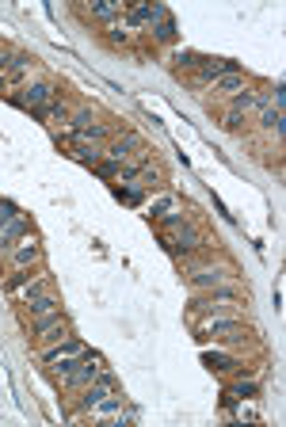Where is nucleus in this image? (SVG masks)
I'll use <instances>...</instances> for the list:
<instances>
[{
    "label": "nucleus",
    "instance_id": "nucleus-1",
    "mask_svg": "<svg viewBox=\"0 0 286 427\" xmlns=\"http://www.w3.org/2000/svg\"><path fill=\"white\" fill-rule=\"evenodd\" d=\"M80 393H84V397H80V408H84V412L111 416V412L123 408V401H118V381H115V374H107V370H100V378L88 381Z\"/></svg>",
    "mask_w": 286,
    "mask_h": 427
},
{
    "label": "nucleus",
    "instance_id": "nucleus-2",
    "mask_svg": "<svg viewBox=\"0 0 286 427\" xmlns=\"http://www.w3.org/2000/svg\"><path fill=\"white\" fill-rule=\"evenodd\" d=\"M69 336H73V324L65 320V313H54V317H46V320L35 324V340H39V347H54V343L69 340Z\"/></svg>",
    "mask_w": 286,
    "mask_h": 427
},
{
    "label": "nucleus",
    "instance_id": "nucleus-3",
    "mask_svg": "<svg viewBox=\"0 0 286 427\" xmlns=\"http://www.w3.org/2000/svg\"><path fill=\"white\" fill-rule=\"evenodd\" d=\"M54 96H57V88L50 80H31V84H24V88H19V96H12V103L27 107V111H39V107H46Z\"/></svg>",
    "mask_w": 286,
    "mask_h": 427
},
{
    "label": "nucleus",
    "instance_id": "nucleus-4",
    "mask_svg": "<svg viewBox=\"0 0 286 427\" xmlns=\"http://www.w3.org/2000/svg\"><path fill=\"white\" fill-rule=\"evenodd\" d=\"M8 256H12V267H16V271H27V267H31L35 259L42 256V248H39V236H35V233H24V236H19V241H16V248L8 252Z\"/></svg>",
    "mask_w": 286,
    "mask_h": 427
},
{
    "label": "nucleus",
    "instance_id": "nucleus-5",
    "mask_svg": "<svg viewBox=\"0 0 286 427\" xmlns=\"http://www.w3.org/2000/svg\"><path fill=\"white\" fill-rule=\"evenodd\" d=\"M187 267H191V286L195 290H217L225 279H229L225 267H206V263H195V259Z\"/></svg>",
    "mask_w": 286,
    "mask_h": 427
},
{
    "label": "nucleus",
    "instance_id": "nucleus-6",
    "mask_svg": "<svg viewBox=\"0 0 286 427\" xmlns=\"http://www.w3.org/2000/svg\"><path fill=\"white\" fill-rule=\"evenodd\" d=\"M199 332L202 336H217V340H229L233 332H244L237 317H222V313H210L206 320H199Z\"/></svg>",
    "mask_w": 286,
    "mask_h": 427
},
{
    "label": "nucleus",
    "instance_id": "nucleus-7",
    "mask_svg": "<svg viewBox=\"0 0 286 427\" xmlns=\"http://www.w3.org/2000/svg\"><path fill=\"white\" fill-rule=\"evenodd\" d=\"M24 305H27V313H31L35 324H39V320H46V317H54V313H62V302H57L54 290H42V294L27 297Z\"/></svg>",
    "mask_w": 286,
    "mask_h": 427
},
{
    "label": "nucleus",
    "instance_id": "nucleus-8",
    "mask_svg": "<svg viewBox=\"0 0 286 427\" xmlns=\"http://www.w3.org/2000/svg\"><path fill=\"white\" fill-rule=\"evenodd\" d=\"M100 355H84V358H77V366H73V374H69V385L65 389H84L88 381H96L100 378Z\"/></svg>",
    "mask_w": 286,
    "mask_h": 427
},
{
    "label": "nucleus",
    "instance_id": "nucleus-9",
    "mask_svg": "<svg viewBox=\"0 0 286 427\" xmlns=\"http://www.w3.org/2000/svg\"><path fill=\"white\" fill-rule=\"evenodd\" d=\"M233 61H225V58H202L199 61V69H195V80L199 84H214L217 76H225V73H233Z\"/></svg>",
    "mask_w": 286,
    "mask_h": 427
},
{
    "label": "nucleus",
    "instance_id": "nucleus-10",
    "mask_svg": "<svg viewBox=\"0 0 286 427\" xmlns=\"http://www.w3.org/2000/svg\"><path fill=\"white\" fill-rule=\"evenodd\" d=\"M149 27H153V35L161 38V42H172V38H176V23H172L168 8H161V4H153V15H149Z\"/></svg>",
    "mask_w": 286,
    "mask_h": 427
},
{
    "label": "nucleus",
    "instance_id": "nucleus-11",
    "mask_svg": "<svg viewBox=\"0 0 286 427\" xmlns=\"http://www.w3.org/2000/svg\"><path fill=\"white\" fill-rule=\"evenodd\" d=\"M39 122H62V119H69V103L62 99V92H57L54 99H50L46 107H39V111H31Z\"/></svg>",
    "mask_w": 286,
    "mask_h": 427
},
{
    "label": "nucleus",
    "instance_id": "nucleus-12",
    "mask_svg": "<svg viewBox=\"0 0 286 427\" xmlns=\"http://www.w3.org/2000/svg\"><path fill=\"white\" fill-rule=\"evenodd\" d=\"M35 69V53H24V50H16L8 58V69H4V73H8V80H24L27 73H31Z\"/></svg>",
    "mask_w": 286,
    "mask_h": 427
},
{
    "label": "nucleus",
    "instance_id": "nucleus-13",
    "mask_svg": "<svg viewBox=\"0 0 286 427\" xmlns=\"http://www.w3.org/2000/svg\"><path fill=\"white\" fill-rule=\"evenodd\" d=\"M210 88L217 92V96H237V92H244V73L240 69H233V73H225V76H217Z\"/></svg>",
    "mask_w": 286,
    "mask_h": 427
},
{
    "label": "nucleus",
    "instance_id": "nucleus-14",
    "mask_svg": "<svg viewBox=\"0 0 286 427\" xmlns=\"http://www.w3.org/2000/svg\"><path fill=\"white\" fill-rule=\"evenodd\" d=\"M73 157L80 160V164L96 168L103 160V145H92V141H73Z\"/></svg>",
    "mask_w": 286,
    "mask_h": 427
},
{
    "label": "nucleus",
    "instance_id": "nucleus-15",
    "mask_svg": "<svg viewBox=\"0 0 286 427\" xmlns=\"http://www.w3.org/2000/svg\"><path fill=\"white\" fill-rule=\"evenodd\" d=\"M24 233H27V218L19 214V218L12 221V225H4V229H0V248H4V252H12V248H16V241H19Z\"/></svg>",
    "mask_w": 286,
    "mask_h": 427
},
{
    "label": "nucleus",
    "instance_id": "nucleus-16",
    "mask_svg": "<svg viewBox=\"0 0 286 427\" xmlns=\"http://www.w3.org/2000/svg\"><path fill=\"white\" fill-rule=\"evenodd\" d=\"M184 210V206H179V198L176 195H161V198H153V206H149V214H153V218H172V214H179Z\"/></svg>",
    "mask_w": 286,
    "mask_h": 427
},
{
    "label": "nucleus",
    "instance_id": "nucleus-17",
    "mask_svg": "<svg viewBox=\"0 0 286 427\" xmlns=\"http://www.w3.org/2000/svg\"><path fill=\"white\" fill-rule=\"evenodd\" d=\"M130 183H138V187L141 191H145V187H161V183H164V175H161V168H153V164H145V168H141V172L138 175H134V180Z\"/></svg>",
    "mask_w": 286,
    "mask_h": 427
},
{
    "label": "nucleus",
    "instance_id": "nucleus-18",
    "mask_svg": "<svg viewBox=\"0 0 286 427\" xmlns=\"http://www.w3.org/2000/svg\"><path fill=\"white\" fill-rule=\"evenodd\" d=\"M260 103V96H252V92H237V96H229V111H237V114H248L252 107Z\"/></svg>",
    "mask_w": 286,
    "mask_h": 427
},
{
    "label": "nucleus",
    "instance_id": "nucleus-19",
    "mask_svg": "<svg viewBox=\"0 0 286 427\" xmlns=\"http://www.w3.org/2000/svg\"><path fill=\"white\" fill-rule=\"evenodd\" d=\"M260 126H263V130H275V134L283 137V130H286V119H283V111H275V107H267V111L260 114Z\"/></svg>",
    "mask_w": 286,
    "mask_h": 427
},
{
    "label": "nucleus",
    "instance_id": "nucleus-20",
    "mask_svg": "<svg viewBox=\"0 0 286 427\" xmlns=\"http://www.w3.org/2000/svg\"><path fill=\"white\" fill-rule=\"evenodd\" d=\"M225 393H229V397H237V401H248V397H256V393H260V385H256V381H244V378H240V381H233V385L225 389Z\"/></svg>",
    "mask_w": 286,
    "mask_h": 427
},
{
    "label": "nucleus",
    "instance_id": "nucleus-21",
    "mask_svg": "<svg viewBox=\"0 0 286 427\" xmlns=\"http://www.w3.org/2000/svg\"><path fill=\"white\" fill-rule=\"evenodd\" d=\"M96 172L103 175V180H123V172H126V164H118V160H107L103 157L100 164H96Z\"/></svg>",
    "mask_w": 286,
    "mask_h": 427
},
{
    "label": "nucleus",
    "instance_id": "nucleus-22",
    "mask_svg": "<svg viewBox=\"0 0 286 427\" xmlns=\"http://www.w3.org/2000/svg\"><path fill=\"white\" fill-rule=\"evenodd\" d=\"M88 12H92L96 19H111V23H115L118 15H123V4H92Z\"/></svg>",
    "mask_w": 286,
    "mask_h": 427
},
{
    "label": "nucleus",
    "instance_id": "nucleus-23",
    "mask_svg": "<svg viewBox=\"0 0 286 427\" xmlns=\"http://www.w3.org/2000/svg\"><path fill=\"white\" fill-rule=\"evenodd\" d=\"M16 218H19V206L12 202V198H0V229H4V225H12Z\"/></svg>",
    "mask_w": 286,
    "mask_h": 427
},
{
    "label": "nucleus",
    "instance_id": "nucleus-24",
    "mask_svg": "<svg viewBox=\"0 0 286 427\" xmlns=\"http://www.w3.org/2000/svg\"><path fill=\"white\" fill-rule=\"evenodd\" d=\"M141 195H145V191H141L138 183H130V187H115V198H123V202H130V206H138Z\"/></svg>",
    "mask_w": 286,
    "mask_h": 427
},
{
    "label": "nucleus",
    "instance_id": "nucleus-25",
    "mask_svg": "<svg viewBox=\"0 0 286 427\" xmlns=\"http://www.w3.org/2000/svg\"><path fill=\"white\" fill-rule=\"evenodd\" d=\"M31 279H35V274H31V267H27V271H16V274L8 279V290H12V294H19V290H24Z\"/></svg>",
    "mask_w": 286,
    "mask_h": 427
},
{
    "label": "nucleus",
    "instance_id": "nucleus-26",
    "mask_svg": "<svg viewBox=\"0 0 286 427\" xmlns=\"http://www.w3.org/2000/svg\"><path fill=\"white\" fill-rule=\"evenodd\" d=\"M199 61H202V58H199V53H191V50H179V53H176V65H179V69H191V73L199 69Z\"/></svg>",
    "mask_w": 286,
    "mask_h": 427
},
{
    "label": "nucleus",
    "instance_id": "nucleus-27",
    "mask_svg": "<svg viewBox=\"0 0 286 427\" xmlns=\"http://www.w3.org/2000/svg\"><path fill=\"white\" fill-rule=\"evenodd\" d=\"M107 35H111V42H130V35L123 31V23H111V27H107Z\"/></svg>",
    "mask_w": 286,
    "mask_h": 427
},
{
    "label": "nucleus",
    "instance_id": "nucleus-28",
    "mask_svg": "<svg viewBox=\"0 0 286 427\" xmlns=\"http://www.w3.org/2000/svg\"><path fill=\"white\" fill-rule=\"evenodd\" d=\"M210 363H214L217 370H233V366H237V363H233L229 355H210Z\"/></svg>",
    "mask_w": 286,
    "mask_h": 427
},
{
    "label": "nucleus",
    "instance_id": "nucleus-29",
    "mask_svg": "<svg viewBox=\"0 0 286 427\" xmlns=\"http://www.w3.org/2000/svg\"><path fill=\"white\" fill-rule=\"evenodd\" d=\"M240 122H244V114H237V111H225V126H229V130H237Z\"/></svg>",
    "mask_w": 286,
    "mask_h": 427
}]
</instances>
